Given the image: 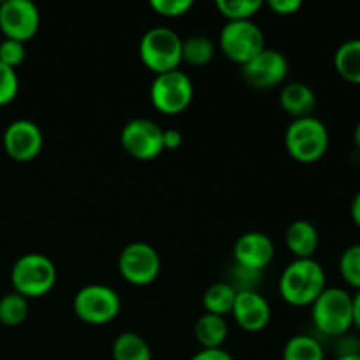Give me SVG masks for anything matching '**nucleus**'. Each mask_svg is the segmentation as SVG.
<instances>
[{"instance_id": "f257e3e1", "label": "nucleus", "mask_w": 360, "mask_h": 360, "mask_svg": "<svg viewBox=\"0 0 360 360\" xmlns=\"http://www.w3.org/2000/svg\"><path fill=\"white\" fill-rule=\"evenodd\" d=\"M280 294L290 306H311L327 288V274L315 259H294L280 276Z\"/></svg>"}, {"instance_id": "f03ea898", "label": "nucleus", "mask_w": 360, "mask_h": 360, "mask_svg": "<svg viewBox=\"0 0 360 360\" xmlns=\"http://www.w3.org/2000/svg\"><path fill=\"white\" fill-rule=\"evenodd\" d=\"M330 136L326 123L316 116L292 120L285 130V150L301 164H315L326 157Z\"/></svg>"}, {"instance_id": "7ed1b4c3", "label": "nucleus", "mask_w": 360, "mask_h": 360, "mask_svg": "<svg viewBox=\"0 0 360 360\" xmlns=\"http://www.w3.org/2000/svg\"><path fill=\"white\" fill-rule=\"evenodd\" d=\"M311 320L323 336H347L354 327V299L345 288L327 287L311 304Z\"/></svg>"}, {"instance_id": "20e7f679", "label": "nucleus", "mask_w": 360, "mask_h": 360, "mask_svg": "<svg viewBox=\"0 0 360 360\" xmlns=\"http://www.w3.org/2000/svg\"><path fill=\"white\" fill-rule=\"evenodd\" d=\"M56 266L44 253H25L11 269V283L25 299H37L49 294L56 285Z\"/></svg>"}, {"instance_id": "39448f33", "label": "nucleus", "mask_w": 360, "mask_h": 360, "mask_svg": "<svg viewBox=\"0 0 360 360\" xmlns=\"http://www.w3.org/2000/svg\"><path fill=\"white\" fill-rule=\"evenodd\" d=\"M181 49L183 39L178 32L162 25L144 32L139 42L141 60L155 76L179 69L183 63Z\"/></svg>"}, {"instance_id": "423d86ee", "label": "nucleus", "mask_w": 360, "mask_h": 360, "mask_svg": "<svg viewBox=\"0 0 360 360\" xmlns=\"http://www.w3.org/2000/svg\"><path fill=\"white\" fill-rule=\"evenodd\" d=\"M72 309L77 319L88 326H105L120 315L122 299L118 292L108 285H84L74 295Z\"/></svg>"}, {"instance_id": "0eeeda50", "label": "nucleus", "mask_w": 360, "mask_h": 360, "mask_svg": "<svg viewBox=\"0 0 360 360\" xmlns=\"http://www.w3.org/2000/svg\"><path fill=\"white\" fill-rule=\"evenodd\" d=\"M218 42L221 53L241 67L266 49V35L253 20L227 21L221 28Z\"/></svg>"}, {"instance_id": "6e6552de", "label": "nucleus", "mask_w": 360, "mask_h": 360, "mask_svg": "<svg viewBox=\"0 0 360 360\" xmlns=\"http://www.w3.org/2000/svg\"><path fill=\"white\" fill-rule=\"evenodd\" d=\"M150 98L155 109L174 116L185 111L193 101V83L183 70H169L157 74L150 88Z\"/></svg>"}, {"instance_id": "1a4fd4ad", "label": "nucleus", "mask_w": 360, "mask_h": 360, "mask_svg": "<svg viewBox=\"0 0 360 360\" xmlns=\"http://www.w3.org/2000/svg\"><path fill=\"white\" fill-rule=\"evenodd\" d=\"M160 255L150 243H129L120 252L118 271L123 280L134 287H146L153 283L160 274Z\"/></svg>"}, {"instance_id": "9d476101", "label": "nucleus", "mask_w": 360, "mask_h": 360, "mask_svg": "<svg viewBox=\"0 0 360 360\" xmlns=\"http://www.w3.org/2000/svg\"><path fill=\"white\" fill-rule=\"evenodd\" d=\"M120 143L136 160H153L164 151V129L150 118H134L122 129Z\"/></svg>"}, {"instance_id": "9b49d317", "label": "nucleus", "mask_w": 360, "mask_h": 360, "mask_svg": "<svg viewBox=\"0 0 360 360\" xmlns=\"http://www.w3.org/2000/svg\"><path fill=\"white\" fill-rule=\"evenodd\" d=\"M41 27V11L32 0H4L0 4V30L6 39L27 42Z\"/></svg>"}, {"instance_id": "f8f14e48", "label": "nucleus", "mask_w": 360, "mask_h": 360, "mask_svg": "<svg viewBox=\"0 0 360 360\" xmlns=\"http://www.w3.org/2000/svg\"><path fill=\"white\" fill-rule=\"evenodd\" d=\"M288 67L283 53L266 48L241 67V76L245 83L255 90H273L287 79Z\"/></svg>"}, {"instance_id": "ddd939ff", "label": "nucleus", "mask_w": 360, "mask_h": 360, "mask_svg": "<svg viewBox=\"0 0 360 360\" xmlns=\"http://www.w3.org/2000/svg\"><path fill=\"white\" fill-rule=\"evenodd\" d=\"M4 150L16 162H30L41 155L44 136L41 127L32 120H14L4 130Z\"/></svg>"}, {"instance_id": "4468645a", "label": "nucleus", "mask_w": 360, "mask_h": 360, "mask_svg": "<svg viewBox=\"0 0 360 360\" xmlns=\"http://www.w3.org/2000/svg\"><path fill=\"white\" fill-rule=\"evenodd\" d=\"M232 255H234L236 266L262 273L274 259V243L264 232H245L236 239Z\"/></svg>"}, {"instance_id": "2eb2a0df", "label": "nucleus", "mask_w": 360, "mask_h": 360, "mask_svg": "<svg viewBox=\"0 0 360 360\" xmlns=\"http://www.w3.org/2000/svg\"><path fill=\"white\" fill-rule=\"evenodd\" d=\"M232 316L236 323L246 333H260L271 322V304L260 292L246 290L236 295Z\"/></svg>"}, {"instance_id": "dca6fc26", "label": "nucleus", "mask_w": 360, "mask_h": 360, "mask_svg": "<svg viewBox=\"0 0 360 360\" xmlns=\"http://www.w3.org/2000/svg\"><path fill=\"white\" fill-rule=\"evenodd\" d=\"M280 105L292 120L315 116L316 95L309 84L302 81L287 83L280 91Z\"/></svg>"}, {"instance_id": "f3484780", "label": "nucleus", "mask_w": 360, "mask_h": 360, "mask_svg": "<svg viewBox=\"0 0 360 360\" xmlns=\"http://www.w3.org/2000/svg\"><path fill=\"white\" fill-rule=\"evenodd\" d=\"M285 245L295 259H315L320 245L319 229L308 220H295L285 231Z\"/></svg>"}, {"instance_id": "a211bd4d", "label": "nucleus", "mask_w": 360, "mask_h": 360, "mask_svg": "<svg viewBox=\"0 0 360 360\" xmlns=\"http://www.w3.org/2000/svg\"><path fill=\"white\" fill-rule=\"evenodd\" d=\"M193 334H195L197 343L202 348H224V343L229 336V323L225 316L211 315L204 313L193 326Z\"/></svg>"}, {"instance_id": "6ab92c4d", "label": "nucleus", "mask_w": 360, "mask_h": 360, "mask_svg": "<svg viewBox=\"0 0 360 360\" xmlns=\"http://www.w3.org/2000/svg\"><path fill=\"white\" fill-rule=\"evenodd\" d=\"M334 69L352 84H360V39L341 42L334 53Z\"/></svg>"}, {"instance_id": "aec40b11", "label": "nucleus", "mask_w": 360, "mask_h": 360, "mask_svg": "<svg viewBox=\"0 0 360 360\" xmlns=\"http://www.w3.org/2000/svg\"><path fill=\"white\" fill-rule=\"evenodd\" d=\"M236 295H238V292L227 281H217V283L210 285L202 295L204 313H211V315L218 316L231 315L232 308H234Z\"/></svg>"}, {"instance_id": "412c9836", "label": "nucleus", "mask_w": 360, "mask_h": 360, "mask_svg": "<svg viewBox=\"0 0 360 360\" xmlns=\"http://www.w3.org/2000/svg\"><path fill=\"white\" fill-rule=\"evenodd\" d=\"M112 360H153V354L141 334L127 330L118 334L112 343Z\"/></svg>"}, {"instance_id": "4be33fe9", "label": "nucleus", "mask_w": 360, "mask_h": 360, "mask_svg": "<svg viewBox=\"0 0 360 360\" xmlns=\"http://www.w3.org/2000/svg\"><path fill=\"white\" fill-rule=\"evenodd\" d=\"M283 360H326V350L316 338L309 334H295L285 343Z\"/></svg>"}, {"instance_id": "5701e85b", "label": "nucleus", "mask_w": 360, "mask_h": 360, "mask_svg": "<svg viewBox=\"0 0 360 360\" xmlns=\"http://www.w3.org/2000/svg\"><path fill=\"white\" fill-rule=\"evenodd\" d=\"M214 53H217L214 42L206 35H190V37L183 39L181 58L188 65H207L214 58Z\"/></svg>"}, {"instance_id": "b1692460", "label": "nucleus", "mask_w": 360, "mask_h": 360, "mask_svg": "<svg viewBox=\"0 0 360 360\" xmlns=\"http://www.w3.org/2000/svg\"><path fill=\"white\" fill-rule=\"evenodd\" d=\"M28 316V299L16 292L0 297V323L4 327H20Z\"/></svg>"}, {"instance_id": "393cba45", "label": "nucleus", "mask_w": 360, "mask_h": 360, "mask_svg": "<svg viewBox=\"0 0 360 360\" xmlns=\"http://www.w3.org/2000/svg\"><path fill=\"white\" fill-rule=\"evenodd\" d=\"M214 6L227 21H246L253 20V16L264 7V2L262 0H217Z\"/></svg>"}, {"instance_id": "a878e982", "label": "nucleus", "mask_w": 360, "mask_h": 360, "mask_svg": "<svg viewBox=\"0 0 360 360\" xmlns=\"http://www.w3.org/2000/svg\"><path fill=\"white\" fill-rule=\"evenodd\" d=\"M340 274L345 283L355 290H360V243L352 245L341 253Z\"/></svg>"}, {"instance_id": "bb28decb", "label": "nucleus", "mask_w": 360, "mask_h": 360, "mask_svg": "<svg viewBox=\"0 0 360 360\" xmlns=\"http://www.w3.org/2000/svg\"><path fill=\"white\" fill-rule=\"evenodd\" d=\"M20 91V79L16 69L4 65L0 62V108L11 104Z\"/></svg>"}, {"instance_id": "cd10ccee", "label": "nucleus", "mask_w": 360, "mask_h": 360, "mask_svg": "<svg viewBox=\"0 0 360 360\" xmlns=\"http://www.w3.org/2000/svg\"><path fill=\"white\" fill-rule=\"evenodd\" d=\"M25 58H27V48L23 42L13 41V39H4L0 42V62L4 65L16 69L25 62Z\"/></svg>"}, {"instance_id": "c85d7f7f", "label": "nucleus", "mask_w": 360, "mask_h": 360, "mask_svg": "<svg viewBox=\"0 0 360 360\" xmlns=\"http://www.w3.org/2000/svg\"><path fill=\"white\" fill-rule=\"evenodd\" d=\"M150 7L164 18H179L192 9L193 0H151Z\"/></svg>"}, {"instance_id": "c756f323", "label": "nucleus", "mask_w": 360, "mask_h": 360, "mask_svg": "<svg viewBox=\"0 0 360 360\" xmlns=\"http://www.w3.org/2000/svg\"><path fill=\"white\" fill-rule=\"evenodd\" d=\"M262 273H257V271L245 269L241 266H232L231 276H229L227 283H231L234 287L236 292H246V290H257V280H260Z\"/></svg>"}, {"instance_id": "7c9ffc66", "label": "nucleus", "mask_w": 360, "mask_h": 360, "mask_svg": "<svg viewBox=\"0 0 360 360\" xmlns=\"http://www.w3.org/2000/svg\"><path fill=\"white\" fill-rule=\"evenodd\" d=\"M267 7L273 13L281 14V16H290V14H295L301 9L302 2L301 0H269Z\"/></svg>"}, {"instance_id": "2f4dec72", "label": "nucleus", "mask_w": 360, "mask_h": 360, "mask_svg": "<svg viewBox=\"0 0 360 360\" xmlns=\"http://www.w3.org/2000/svg\"><path fill=\"white\" fill-rule=\"evenodd\" d=\"M190 360H234V357L224 348H210V350L202 348L195 355H192Z\"/></svg>"}, {"instance_id": "473e14b6", "label": "nucleus", "mask_w": 360, "mask_h": 360, "mask_svg": "<svg viewBox=\"0 0 360 360\" xmlns=\"http://www.w3.org/2000/svg\"><path fill=\"white\" fill-rule=\"evenodd\" d=\"M183 144V134L178 129H165L164 130V150H178Z\"/></svg>"}, {"instance_id": "72a5a7b5", "label": "nucleus", "mask_w": 360, "mask_h": 360, "mask_svg": "<svg viewBox=\"0 0 360 360\" xmlns=\"http://www.w3.org/2000/svg\"><path fill=\"white\" fill-rule=\"evenodd\" d=\"M350 217H352V220H354V224L360 229V190L357 193H355L354 199H352Z\"/></svg>"}, {"instance_id": "f704fd0d", "label": "nucleus", "mask_w": 360, "mask_h": 360, "mask_svg": "<svg viewBox=\"0 0 360 360\" xmlns=\"http://www.w3.org/2000/svg\"><path fill=\"white\" fill-rule=\"evenodd\" d=\"M352 299H354V326L360 330V290L352 295Z\"/></svg>"}, {"instance_id": "c9c22d12", "label": "nucleus", "mask_w": 360, "mask_h": 360, "mask_svg": "<svg viewBox=\"0 0 360 360\" xmlns=\"http://www.w3.org/2000/svg\"><path fill=\"white\" fill-rule=\"evenodd\" d=\"M354 143H355V146H357L359 151H360V122L357 123V125H355V130H354Z\"/></svg>"}, {"instance_id": "e433bc0d", "label": "nucleus", "mask_w": 360, "mask_h": 360, "mask_svg": "<svg viewBox=\"0 0 360 360\" xmlns=\"http://www.w3.org/2000/svg\"><path fill=\"white\" fill-rule=\"evenodd\" d=\"M336 360H360V354H347V355H338Z\"/></svg>"}]
</instances>
